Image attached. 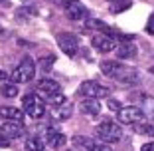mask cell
I'll use <instances>...</instances> for the list:
<instances>
[{
	"instance_id": "6da1fadb",
	"label": "cell",
	"mask_w": 154,
	"mask_h": 151,
	"mask_svg": "<svg viewBox=\"0 0 154 151\" xmlns=\"http://www.w3.org/2000/svg\"><path fill=\"white\" fill-rule=\"evenodd\" d=\"M101 72L107 78H113L119 84H125V86L138 84V80H140V74L136 72L134 68L122 64L119 60H105V62H101Z\"/></svg>"
},
{
	"instance_id": "7a4b0ae2",
	"label": "cell",
	"mask_w": 154,
	"mask_h": 151,
	"mask_svg": "<svg viewBox=\"0 0 154 151\" xmlns=\"http://www.w3.org/2000/svg\"><path fill=\"white\" fill-rule=\"evenodd\" d=\"M38 96L45 97L48 101H51L54 105H61L65 103V96L61 94V87L55 80H50V78H44L40 84H38Z\"/></svg>"
},
{
	"instance_id": "3957f363",
	"label": "cell",
	"mask_w": 154,
	"mask_h": 151,
	"mask_svg": "<svg viewBox=\"0 0 154 151\" xmlns=\"http://www.w3.org/2000/svg\"><path fill=\"white\" fill-rule=\"evenodd\" d=\"M34 76H36V64H34L32 58H24L10 74L14 84H28L34 80Z\"/></svg>"
},
{
	"instance_id": "277c9868",
	"label": "cell",
	"mask_w": 154,
	"mask_h": 151,
	"mask_svg": "<svg viewBox=\"0 0 154 151\" xmlns=\"http://www.w3.org/2000/svg\"><path fill=\"white\" fill-rule=\"evenodd\" d=\"M95 135L105 143H117L121 141L122 137V129L119 123H113V121H103L95 127Z\"/></svg>"
},
{
	"instance_id": "5b68a950",
	"label": "cell",
	"mask_w": 154,
	"mask_h": 151,
	"mask_svg": "<svg viewBox=\"0 0 154 151\" xmlns=\"http://www.w3.org/2000/svg\"><path fill=\"white\" fill-rule=\"evenodd\" d=\"M22 105H24V111L32 119H40L42 115L45 113V101L42 100L38 94H28V96H24Z\"/></svg>"
},
{
	"instance_id": "8992f818",
	"label": "cell",
	"mask_w": 154,
	"mask_h": 151,
	"mask_svg": "<svg viewBox=\"0 0 154 151\" xmlns=\"http://www.w3.org/2000/svg\"><path fill=\"white\" fill-rule=\"evenodd\" d=\"M79 96L85 100H99V97H107L109 96V87L101 86L95 80H87L79 86Z\"/></svg>"
},
{
	"instance_id": "52a82bcc",
	"label": "cell",
	"mask_w": 154,
	"mask_h": 151,
	"mask_svg": "<svg viewBox=\"0 0 154 151\" xmlns=\"http://www.w3.org/2000/svg\"><path fill=\"white\" fill-rule=\"evenodd\" d=\"M57 46L65 56L73 58V56L77 54V50H79V38L71 32H63V34L57 36Z\"/></svg>"
},
{
	"instance_id": "ba28073f",
	"label": "cell",
	"mask_w": 154,
	"mask_h": 151,
	"mask_svg": "<svg viewBox=\"0 0 154 151\" xmlns=\"http://www.w3.org/2000/svg\"><path fill=\"white\" fill-rule=\"evenodd\" d=\"M65 6V14H67V18L73 20V22H81L89 16V10L79 2V0H61Z\"/></svg>"
},
{
	"instance_id": "9c48e42d",
	"label": "cell",
	"mask_w": 154,
	"mask_h": 151,
	"mask_svg": "<svg viewBox=\"0 0 154 151\" xmlns=\"http://www.w3.org/2000/svg\"><path fill=\"white\" fill-rule=\"evenodd\" d=\"M117 117H119V121L125 123V125H134V123H138V121L144 119V113H142L140 107L128 105V107H121V110L117 111Z\"/></svg>"
},
{
	"instance_id": "30bf717a",
	"label": "cell",
	"mask_w": 154,
	"mask_h": 151,
	"mask_svg": "<svg viewBox=\"0 0 154 151\" xmlns=\"http://www.w3.org/2000/svg\"><path fill=\"white\" fill-rule=\"evenodd\" d=\"M24 133H26V127H24L22 121H6V123L0 125V137L8 139V141L22 137Z\"/></svg>"
},
{
	"instance_id": "8fae6325",
	"label": "cell",
	"mask_w": 154,
	"mask_h": 151,
	"mask_svg": "<svg viewBox=\"0 0 154 151\" xmlns=\"http://www.w3.org/2000/svg\"><path fill=\"white\" fill-rule=\"evenodd\" d=\"M91 44L101 54H109V52L117 50V38L109 36V34H97V36H93L91 38Z\"/></svg>"
},
{
	"instance_id": "7c38bea8",
	"label": "cell",
	"mask_w": 154,
	"mask_h": 151,
	"mask_svg": "<svg viewBox=\"0 0 154 151\" xmlns=\"http://www.w3.org/2000/svg\"><path fill=\"white\" fill-rule=\"evenodd\" d=\"M42 141L45 143V145H50V147H54V149H59V147H63L65 145V135L63 133H59V131H55V129H45V133H44V137H42Z\"/></svg>"
},
{
	"instance_id": "4fadbf2b",
	"label": "cell",
	"mask_w": 154,
	"mask_h": 151,
	"mask_svg": "<svg viewBox=\"0 0 154 151\" xmlns=\"http://www.w3.org/2000/svg\"><path fill=\"white\" fill-rule=\"evenodd\" d=\"M73 113V105L69 103H61V105H54V110L50 111L51 119L54 121H65V119H69Z\"/></svg>"
},
{
	"instance_id": "5bb4252c",
	"label": "cell",
	"mask_w": 154,
	"mask_h": 151,
	"mask_svg": "<svg viewBox=\"0 0 154 151\" xmlns=\"http://www.w3.org/2000/svg\"><path fill=\"white\" fill-rule=\"evenodd\" d=\"M0 117L8 119V121H22L24 111L20 107H14V105H2L0 107Z\"/></svg>"
},
{
	"instance_id": "9a60e30c",
	"label": "cell",
	"mask_w": 154,
	"mask_h": 151,
	"mask_svg": "<svg viewBox=\"0 0 154 151\" xmlns=\"http://www.w3.org/2000/svg\"><path fill=\"white\" fill-rule=\"evenodd\" d=\"M117 56L122 60H127V58H134L136 56V46L132 44V42H121L117 46Z\"/></svg>"
},
{
	"instance_id": "2e32d148",
	"label": "cell",
	"mask_w": 154,
	"mask_h": 151,
	"mask_svg": "<svg viewBox=\"0 0 154 151\" xmlns=\"http://www.w3.org/2000/svg\"><path fill=\"white\" fill-rule=\"evenodd\" d=\"M79 110H81L85 115H97L101 111V103L97 100H85V101L79 103Z\"/></svg>"
},
{
	"instance_id": "e0dca14e",
	"label": "cell",
	"mask_w": 154,
	"mask_h": 151,
	"mask_svg": "<svg viewBox=\"0 0 154 151\" xmlns=\"http://www.w3.org/2000/svg\"><path fill=\"white\" fill-rule=\"evenodd\" d=\"M142 113H144V119H150V121H154V97H148L144 96L142 97Z\"/></svg>"
},
{
	"instance_id": "ac0fdd59",
	"label": "cell",
	"mask_w": 154,
	"mask_h": 151,
	"mask_svg": "<svg viewBox=\"0 0 154 151\" xmlns=\"http://www.w3.org/2000/svg\"><path fill=\"white\" fill-rule=\"evenodd\" d=\"M44 147H45V143L40 137H32L26 141V151H44Z\"/></svg>"
},
{
	"instance_id": "d6986e66",
	"label": "cell",
	"mask_w": 154,
	"mask_h": 151,
	"mask_svg": "<svg viewBox=\"0 0 154 151\" xmlns=\"http://www.w3.org/2000/svg\"><path fill=\"white\" fill-rule=\"evenodd\" d=\"M134 131L142 133V135H150V137H154V123H134Z\"/></svg>"
},
{
	"instance_id": "ffe728a7",
	"label": "cell",
	"mask_w": 154,
	"mask_h": 151,
	"mask_svg": "<svg viewBox=\"0 0 154 151\" xmlns=\"http://www.w3.org/2000/svg\"><path fill=\"white\" fill-rule=\"evenodd\" d=\"M54 64H55V56H54V54H50V56H44V58L40 60V70H42V72H45V74H48V72H50V68H51Z\"/></svg>"
},
{
	"instance_id": "44dd1931",
	"label": "cell",
	"mask_w": 154,
	"mask_h": 151,
	"mask_svg": "<svg viewBox=\"0 0 154 151\" xmlns=\"http://www.w3.org/2000/svg\"><path fill=\"white\" fill-rule=\"evenodd\" d=\"M0 94L4 97H16L18 96V87H16V84H4L2 90H0Z\"/></svg>"
},
{
	"instance_id": "7402d4cb",
	"label": "cell",
	"mask_w": 154,
	"mask_h": 151,
	"mask_svg": "<svg viewBox=\"0 0 154 151\" xmlns=\"http://www.w3.org/2000/svg\"><path fill=\"white\" fill-rule=\"evenodd\" d=\"M127 8H131V0H119V2H115V12H125Z\"/></svg>"
},
{
	"instance_id": "603a6c76",
	"label": "cell",
	"mask_w": 154,
	"mask_h": 151,
	"mask_svg": "<svg viewBox=\"0 0 154 151\" xmlns=\"http://www.w3.org/2000/svg\"><path fill=\"white\" fill-rule=\"evenodd\" d=\"M146 34L154 36V12L148 16V22H146Z\"/></svg>"
},
{
	"instance_id": "cb8c5ba5",
	"label": "cell",
	"mask_w": 154,
	"mask_h": 151,
	"mask_svg": "<svg viewBox=\"0 0 154 151\" xmlns=\"http://www.w3.org/2000/svg\"><path fill=\"white\" fill-rule=\"evenodd\" d=\"M89 151H113V149L109 145H105V143H93V147Z\"/></svg>"
},
{
	"instance_id": "d4e9b609",
	"label": "cell",
	"mask_w": 154,
	"mask_h": 151,
	"mask_svg": "<svg viewBox=\"0 0 154 151\" xmlns=\"http://www.w3.org/2000/svg\"><path fill=\"white\" fill-rule=\"evenodd\" d=\"M107 105H109V110H113V111L121 110V103H119L117 100H109V101H107Z\"/></svg>"
},
{
	"instance_id": "484cf974",
	"label": "cell",
	"mask_w": 154,
	"mask_h": 151,
	"mask_svg": "<svg viewBox=\"0 0 154 151\" xmlns=\"http://www.w3.org/2000/svg\"><path fill=\"white\" fill-rule=\"evenodd\" d=\"M140 151H154V141H150V143H144V145L140 147Z\"/></svg>"
},
{
	"instance_id": "4316f807",
	"label": "cell",
	"mask_w": 154,
	"mask_h": 151,
	"mask_svg": "<svg viewBox=\"0 0 154 151\" xmlns=\"http://www.w3.org/2000/svg\"><path fill=\"white\" fill-rule=\"evenodd\" d=\"M6 78H10V74H6L4 70H0V82H4Z\"/></svg>"
},
{
	"instance_id": "83f0119b",
	"label": "cell",
	"mask_w": 154,
	"mask_h": 151,
	"mask_svg": "<svg viewBox=\"0 0 154 151\" xmlns=\"http://www.w3.org/2000/svg\"><path fill=\"white\" fill-rule=\"evenodd\" d=\"M8 145H10V141H8V139H4V137L0 139V147H8Z\"/></svg>"
},
{
	"instance_id": "f1b7e54d",
	"label": "cell",
	"mask_w": 154,
	"mask_h": 151,
	"mask_svg": "<svg viewBox=\"0 0 154 151\" xmlns=\"http://www.w3.org/2000/svg\"><path fill=\"white\" fill-rule=\"evenodd\" d=\"M148 72H150V74H152V76H154V66H150V70H148Z\"/></svg>"
},
{
	"instance_id": "f546056e",
	"label": "cell",
	"mask_w": 154,
	"mask_h": 151,
	"mask_svg": "<svg viewBox=\"0 0 154 151\" xmlns=\"http://www.w3.org/2000/svg\"><path fill=\"white\" fill-rule=\"evenodd\" d=\"M2 34H4V28H2V26H0V36H2Z\"/></svg>"
},
{
	"instance_id": "4dcf8cb0",
	"label": "cell",
	"mask_w": 154,
	"mask_h": 151,
	"mask_svg": "<svg viewBox=\"0 0 154 151\" xmlns=\"http://www.w3.org/2000/svg\"><path fill=\"white\" fill-rule=\"evenodd\" d=\"M109 2H113V4H115V2H119V0H109Z\"/></svg>"
},
{
	"instance_id": "1f68e13d",
	"label": "cell",
	"mask_w": 154,
	"mask_h": 151,
	"mask_svg": "<svg viewBox=\"0 0 154 151\" xmlns=\"http://www.w3.org/2000/svg\"><path fill=\"white\" fill-rule=\"evenodd\" d=\"M65 151H71V149H65Z\"/></svg>"
},
{
	"instance_id": "d6a6232c",
	"label": "cell",
	"mask_w": 154,
	"mask_h": 151,
	"mask_svg": "<svg viewBox=\"0 0 154 151\" xmlns=\"http://www.w3.org/2000/svg\"><path fill=\"white\" fill-rule=\"evenodd\" d=\"M0 2H2V0H0Z\"/></svg>"
}]
</instances>
